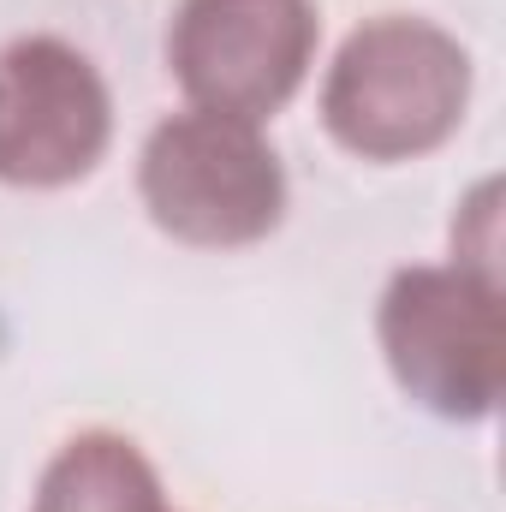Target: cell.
<instances>
[{"label": "cell", "mask_w": 506, "mask_h": 512, "mask_svg": "<svg viewBox=\"0 0 506 512\" xmlns=\"http://www.w3.org/2000/svg\"><path fill=\"white\" fill-rule=\"evenodd\" d=\"M471 108V54L453 30L381 12L358 24L322 84V126L358 161H417Z\"/></svg>", "instance_id": "6da1fadb"}, {"label": "cell", "mask_w": 506, "mask_h": 512, "mask_svg": "<svg viewBox=\"0 0 506 512\" xmlns=\"http://www.w3.org/2000/svg\"><path fill=\"white\" fill-rule=\"evenodd\" d=\"M376 334L393 382L423 411L477 423L501 405L506 328L495 256L453 251V262L399 268L381 292Z\"/></svg>", "instance_id": "7a4b0ae2"}, {"label": "cell", "mask_w": 506, "mask_h": 512, "mask_svg": "<svg viewBox=\"0 0 506 512\" xmlns=\"http://www.w3.org/2000/svg\"><path fill=\"white\" fill-rule=\"evenodd\" d=\"M149 221L197 251H239L280 227L286 167L251 120L185 108L149 131L137 161Z\"/></svg>", "instance_id": "3957f363"}, {"label": "cell", "mask_w": 506, "mask_h": 512, "mask_svg": "<svg viewBox=\"0 0 506 512\" xmlns=\"http://www.w3.org/2000/svg\"><path fill=\"white\" fill-rule=\"evenodd\" d=\"M316 42V0H179L167 66L191 108L262 126L298 96Z\"/></svg>", "instance_id": "277c9868"}, {"label": "cell", "mask_w": 506, "mask_h": 512, "mask_svg": "<svg viewBox=\"0 0 506 512\" xmlns=\"http://www.w3.org/2000/svg\"><path fill=\"white\" fill-rule=\"evenodd\" d=\"M114 137V96L66 36H18L0 48V179L60 191L96 173Z\"/></svg>", "instance_id": "5b68a950"}, {"label": "cell", "mask_w": 506, "mask_h": 512, "mask_svg": "<svg viewBox=\"0 0 506 512\" xmlns=\"http://www.w3.org/2000/svg\"><path fill=\"white\" fill-rule=\"evenodd\" d=\"M30 512H173V507L161 495L155 465L137 453V441L114 435V429H84L48 459Z\"/></svg>", "instance_id": "8992f818"}]
</instances>
